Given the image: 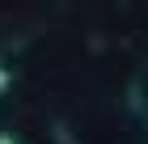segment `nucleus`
<instances>
[{
  "label": "nucleus",
  "mask_w": 148,
  "mask_h": 144,
  "mask_svg": "<svg viewBox=\"0 0 148 144\" xmlns=\"http://www.w3.org/2000/svg\"><path fill=\"white\" fill-rule=\"evenodd\" d=\"M0 144H13V140H9V136H0Z\"/></svg>",
  "instance_id": "1"
}]
</instances>
